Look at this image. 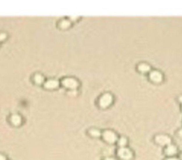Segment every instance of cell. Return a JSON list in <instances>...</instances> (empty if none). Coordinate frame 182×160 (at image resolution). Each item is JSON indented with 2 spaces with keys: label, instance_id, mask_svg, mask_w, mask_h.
Segmentation results:
<instances>
[{
  "label": "cell",
  "instance_id": "16",
  "mask_svg": "<svg viewBox=\"0 0 182 160\" xmlns=\"http://www.w3.org/2000/svg\"><path fill=\"white\" fill-rule=\"evenodd\" d=\"M6 35L5 33H0V42L4 41L6 39Z\"/></svg>",
  "mask_w": 182,
  "mask_h": 160
},
{
  "label": "cell",
  "instance_id": "2",
  "mask_svg": "<svg viewBox=\"0 0 182 160\" xmlns=\"http://www.w3.org/2000/svg\"><path fill=\"white\" fill-rule=\"evenodd\" d=\"M102 137L103 138L104 141L109 144H115L117 142V140H118V137H117V134L115 132H113V131L109 130V129L104 131L103 132Z\"/></svg>",
  "mask_w": 182,
  "mask_h": 160
},
{
  "label": "cell",
  "instance_id": "19",
  "mask_svg": "<svg viewBox=\"0 0 182 160\" xmlns=\"http://www.w3.org/2000/svg\"><path fill=\"white\" fill-rule=\"evenodd\" d=\"M178 135H179V137H181V138H182V128H181V129H180L179 130V132H178Z\"/></svg>",
  "mask_w": 182,
  "mask_h": 160
},
{
  "label": "cell",
  "instance_id": "6",
  "mask_svg": "<svg viewBox=\"0 0 182 160\" xmlns=\"http://www.w3.org/2000/svg\"><path fill=\"white\" fill-rule=\"evenodd\" d=\"M164 154L167 156V157H169V156H176V155L178 153V148L176 145L173 144H170L167 145L165 147L164 150Z\"/></svg>",
  "mask_w": 182,
  "mask_h": 160
},
{
  "label": "cell",
  "instance_id": "1",
  "mask_svg": "<svg viewBox=\"0 0 182 160\" xmlns=\"http://www.w3.org/2000/svg\"><path fill=\"white\" fill-rule=\"evenodd\" d=\"M117 155L121 160H132L134 158L133 152L127 147H119L117 151Z\"/></svg>",
  "mask_w": 182,
  "mask_h": 160
},
{
  "label": "cell",
  "instance_id": "4",
  "mask_svg": "<svg viewBox=\"0 0 182 160\" xmlns=\"http://www.w3.org/2000/svg\"><path fill=\"white\" fill-rule=\"evenodd\" d=\"M113 101V97L109 93H106L101 97L99 100V105L102 108H107L111 105Z\"/></svg>",
  "mask_w": 182,
  "mask_h": 160
},
{
  "label": "cell",
  "instance_id": "17",
  "mask_svg": "<svg viewBox=\"0 0 182 160\" xmlns=\"http://www.w3.org/2000/svg\"><path fill=\"white\" fill-rule=\"evenodd\" d=\"M103 160H117V159L115 157H112V156H107V157L105 158Z\"/></svg>",
  "mask_w": 182,
  "mask_h": 160
},
{
  "label": "cell",
  "instance_id": "8",
  "mask_svg": "<svg viewBox=\"0 0 182 160\" xmlns=\"http://www.w3.org/2000/svg\"><path fill=\"white\" fill-rule=\"evenodd\" d=\"M10 120L13 125L16 126V127H18V126L22 124V118L20 115H19V114H15L12 115V117L10 118Z\"/></svg>",
  "mask_w": 182,
  "mask_h": 160
},
{
  "label": "cell",
  "instance_id": "18",
  "mask_svg": "<svg viewBox=\"0 0 182 160\" xmlns=\"http://www.w3.org/2000/svg\"><path fill=\"white\" fill-rule=\"evenodd\" d=\"M0 160H6V157L5 155L0 154Z\"/></svg>",
  "mask_w": 182,
  "mask_h": 160
},
{
  "label": "cell",
  "instance_id": "21",
  "mask_svg": "<svg viewBox=\"0 0 182 160\" xmlns=\"http://www.w3.org/2000/svg\"><path fill=\"white\" fill-rule=\"evenodd\" d=\"M179 101H181V102L182 103V96H181V97H179Z\"/></svg>",
  "mask_w": 182,
  "mask_h": 160
},
{
  "label": "cell",
  "instance_id": "7",
  "mask_svg": "<svg viewBox=\"0 0 182 160\" xmlns=\"http://www.w3.org/2000/svg\"><path fill=\"white\" fill-rule=\"evenodd\" d=\"M149 77H150L151 80L154 82H156V83L162 82V78H163L162 73L158 72V71H152L149 74Z\"/></svg>",
  "mask_w": 182,
  "mask_h": 160
},
{
  "label": "cell",
  "instance_id": "5",
  "mask_svg": "<svg viewBox=\"0 0 182 160\" xmlns=\"http://www.w3.org/2000/svg\"><path fill=\"white\" fill-rule=\"evenodd\" d=\"M62 85L66 88L70 89V90H75L78 87V82L75 79L68 77V78L64 79L62 81Z\"/></svg>",
  "mask_w": 182,
  "mask_h": 160
},
{
  "label": "cell",
  "instance_id": "11",
  "mask_svg": "<svg viewBox=\"0 0 182 160\" xmlns=\"http://www.w3.org/2000/svg\"><path fill=\"white\" fill-rule=\"evenodd\" d=\"M138 69H139V72H142V73H145V72H149L150 70V67L148 64L143 63V64H139V67H138Z\"/></svg>",
  "mask_w": 182,
  "mask_h": 160
},
{
  "label": "cell",
  "instance_id": "12",
  "mask_svg": "<svg viewBox=\"0 0 182 160\" xmlns=\"http://www.w3.org/2000/svg\"><path fill=\"white\" fill-rule=\"evenodd\" d=\"M90 135L93 137H100L102 136V133H101L100 130L98 129H91L89 132Z\"/></svg>",
  "mask_w": 182,
  "mask_h": 160
},
{
  "label": "cell",
  "instance_id": "9",
  "mask_svg": "<svg viewBox=\"0 0 182 160\" xmlns=\"http://www.w3.org/2000/svg\"><path fill=\"white\" fill-rule=\"evenodd\" d=\"M59 82L56 80H49L44 84V87L46 89H56L59 87Z\"/></svg>",
  "mask_w": 182,
  "mask_h": 160
},
{
  "label": "cell",
  "instance_id": "14",
  "mask_svg": "<svg viewBox=\"0 0 182 160\" xmlns=\"http://www.w3.org/2000/svg\"><path fill=\"white\" fill-rule=\"evenodd\" d=\"M61 27L63 29H66L68 27H70V22L69 20H67V19H63V20L61 21V22L60 23Z\"/></svg>",
  "mask_w": 182,
  "mask_h": 160
},
{
  "label": "cell",
  "instance_id": "10",
  "mask_svg": "<svg viewBox=\"0 0 182 160\" xmlns=\"http://www.w3.org/2000/svg\"><path fill=\"white\" fill-rule=\"evenodd\" d=\"M117 142L119 147H125L128 145V140L126 137H121L120 138H118V140H117Z\"/></svg>",
  "mask_w": 182,
  "mask_h": 160
},
{
  "label": "cell",
  "instance_id": "13",
  "mask_svg": "<svg viewBox=\"0 0 182 160\" xmlns=\"http://www.w3.org/2000/svg\"><path fill=\"white\" fill-rule=\"evenodd\" d=\"M34 81L38 85H41V84L43 83V81H44V78H43V77L41 74H36L34 77Z\"/></svg>",
  "mask_w": 182,
  "mask_h": 160
},
{
  "label": "cell",
  "instance_id": "15",
  "mask_svg": "<svg viewBox=\"0 0 182 160\" xmlns=\"http://www.w3.org/2000/svg\"><path fill=\"white\" fill-rule=\"evenodd\" d=\"M164 160H180V159L177 156H169V157H166Z\"/></svg>",
  "mask_w": 182,
  "mask_h": 160
},
{
  "label": "cell",
  "instance_id": "20",
  "mask_svg": "<svg viewBox=\"0 0 182 160\" xmlns=\"http://www.w3.org/2000/svg\"><path fill=\"white\" fill-rule=\"evenodd\" d=\"M180 159V160H182V152L181 153V154H180V156H179V157Z\"/></svg>",
  "mask_w": 182,
  "mask_h": 160
},
{
  "label": "cell",
  "instance_id": "3",
  "mask_svg": "<svg viewBox=\"0 0 182 160\" xmlns=\"http://www.w3.org/2000/svg\"><path fill=\"white\" fill-rule=\"evenodd\" d=\"M154 142L158 145L162 147H167V145L172 144V139L169 136L164 134H159L155 136L154 137Z\"/></svg>",
  "mask_w": 182,
  "mask_h": 160
}]
</instances>
